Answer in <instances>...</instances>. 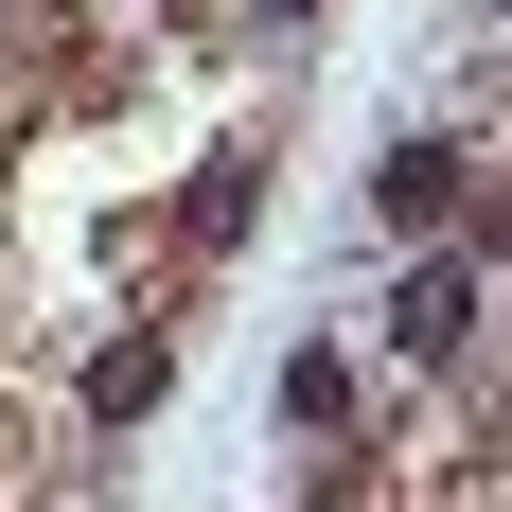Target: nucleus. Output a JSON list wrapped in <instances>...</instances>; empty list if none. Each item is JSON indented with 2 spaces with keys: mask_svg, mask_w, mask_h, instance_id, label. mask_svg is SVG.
I'll use <instances>...</instances> for the list:
<instances>
[{
  "mask_svg": "<svg viewBox=\"0 0 512 512\" xmlns=\"http://www.w3.org/2000/svg\"><path fill=\"white\" fill-rule=\"evenodd\" d=\"M248 212H265V159H212L195 177V248H248Z\"/></svg>",
  "mask_w": 512,
  "mask_h": 512,
  "instance_id": "nucleus-5",
  "label": "nucleus"
},
{
  "mask_svg": "<svg viewBox=\"0 0 512 512\" xmlns=\"http://www.w3.org/2000/svg\"><path fill=\"white\" fill-rule=\"evenodd\" d=\"M460 212H477V159H460V142H424V124H407V142L371 159V230H407V248H424V230H460Z\"/></svg>",
  "mask_w": 512,
  "mask_h": 512,
  "instance_id": "nucleus-1",
  "label": "nucleus"
},
{
  "mask_svg": "<svg viewBox=\"0 0 512 512\" xmlns=\"http://www.w3.org/2000/svg\"><path fill=\"white\" fill-rule=\"evenodd\" d=\"M71 18H89V0H71Z\"/></svg>",
  "mask_w": 512,
  "mask_h": 512,
  "instance_id": "nucleus-7",
  "label": "nucleus"
},
{
  "mask_svg": "<svg viewBox=\"0 0 512 512\" xmlns=\"http://www.w3.org/2000/svg\"><path fill=\"white\" fill-rule=\"evenodd\" d=\"M248 18H265V36H283V18H318V0H248Z\"/></svg>",
  "mask_w": 512,
  "mask_h": 512,
  "instance_id": "nucleus-6",
  "label": "nucleus"
},
{
  "mask_svg": "<svg viewBox=\"0 0 512 512\" xmlns=\"http://www.w3.org/2000/svg\"><path fill=\"white\" fill-rule=\"evenodd\" d=\"M389 354H407V371L477 354V248H424L407 283H389Z\"/></svg>",
  "mask_w": 512,
  "mask_h": 512,
  "instance_id": "nucleus-2",
  "label": "nucleus"
},
{
  "mask_svg": "<svg viewBox=\"0 0 512 512\" xmlns=\"http://www.w3.org/2000/svg\"><path fill=\"white\" fill-rule=\"evenodd\" d=\"M336 424H354V371L301 336V354H283V442H336Z\"/></svg>",
  "mask_w": 512,
  "mask_h": 512,
  "instance_id": "nucleus-4",
  "label": "nucleus"
},
{
  "mask_svg": "<svg viewBox=\"0 0 512 512\" xmlns=\"http://www.w3.org/2000/svg\"><path fill=\"white\" fill-rule=\"evenodd\" d=\"M159 389H177V336H159V318H142V336H106V354H89V424H106V442H124V424H142Z\"/></svg>",
  "mask_w": 512,
  "mask_h": 512,
  "instance_id": "nucleus-3",
  "label": "nucleus"
}]
</instances>
